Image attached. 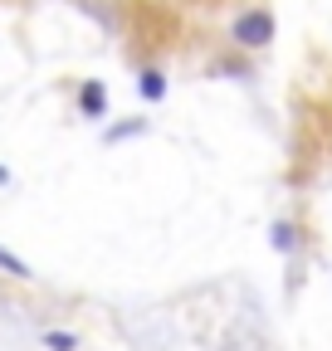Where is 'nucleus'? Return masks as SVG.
<instances>
[{
    "label": "nucleus",
    "mask_w": 332,
    "mask_h": 351,
    "mask_svg": "<svg viewBox=\"0 0 332 351\" xmlns=\"http://www.w3.org/2000/svg\"><path fill=\"white\" fill-rule=\"evenodd\" d=\"M230 39L239 44V49H264V44L274 39V15L269 10H244L230 29Z\"/></svg>",
    "instance_id": "1"
},
{
    "label": "nucleus",
    "mask_w": 332,
    "mask_h": 351,
    "mask_svg": "<svg viewBox=\"0 0 332 351\" xmlns=\"http://www.w3.org/2000/svg\"><path fill=\"white\" fill-rule=\"evenodd\" d=\"M78 108H83V117H88V122H103V117H108V88H103L98 78H88V83L78 88Z\"/></svg>",
    "instance_id": "2"
},
{
    "label": "nucleus",
    "mask_w": 332,
    "mask_h": 351,
    "mask_svg": "<svg viewBox=\"0 0 332 351\" xmlns=\"http://www.w3.org/2000/svg\"><path fill=\"white\" fill-rule=\"evenodd\" d=\"M137 93H142L147 103H161V98H166V73H161V69H142Z\"/></svg>",
    "instance_id": "3"
},
{
    "label": "nucleus",
    "mask_w": 332,
    "mask_h": 351,
    "mask_svg": "<svg viewBox=\"0 0 332 351\" xmlns=\"http://www.w3.org/2000/svg\"><path fill=\"white\" fill-rule=\"evenodd\" d=\"M269 244L278 254H298V225H288V219H278V225L269 230Z\"/></svg>",
    "instance_id": "4"
},
{
    "label": "nucleus",
    "mask_w": 332,
    "mask_h": 351,
    "mask_svg": "<svg viewBox=\"0 0 332 351\" xmlns=\"http://www.w3.org/2000/svg\"><path fill=\"white\" fill-rule=\"evenodd\" d=\"M0 274H10V278H34V269H29L20 254H10V249H0Z\"/></svg>",
    "instance_id": "5"
},
{
    "label": "nucleus",
    "mask_w": 332,
    "mask_h": 351,
    "mask_svg": "<svg viewBox=\"0 0 332 351\" xmlns=\"http://www.w3.org/2000/svg\"><path fill=\"white\" fill-rule=\"evenodd\" d=\"M45 346H49V351H78V337L54 327V332H45Z\"/></svg>",
    "instance_id": "6"
},
{
    "label": "nucleus",
    "mask_w": 332,
    "mask_h": 351,
    "mask_svg": "<svg viewBox=\"0 0 332 351\" xmlns=\"http://www.w3.org/2000/svg\"><path fill=\"white\" fill-rule=\"evenodd\" d=\"M137 132H147V122H142V117H137V122H122V127H112L103 142H122V137H137Z\"/></svg>",
    "instance_id": "7"
},
{
    "label": "nucleus",
    "mask_w": 332,
    "mask_h": 351,
    "mask_svg": "<svg viewBox=\"0 0 332 351\" xmlns=\"http://www.w3.org/2000/svg\"><path fill=\"white\" fill-rule=\"evenodd\" d=\"M10 181H15V176H10V171H5V166H0V186H10Z\"/></svg>",
    "instance_id": "8"
}]
</instances>
